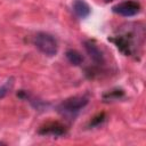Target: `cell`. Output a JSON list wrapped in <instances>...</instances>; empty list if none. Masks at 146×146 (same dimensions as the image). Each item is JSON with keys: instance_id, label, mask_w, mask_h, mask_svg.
<instances>
[{"instance_id": "obj_1", "label": "cell", "mask_w": 146, "mask_h": 146, "mask_svg": "<svg viewBox=\"0 0 146 146\" xmlns=\"http://www.w3.org/2000/svg\"><path fill=\"white\" fill-rule=\"evenodd\" d=\"M88 103H89V98L86 96H73L63 100L57 106V111L63 116L72 119L75 117L76 114L88 105Z\"/></svg>"}, {"instance_id": "obj_2", "label": "cell", "mask_w": 146, "mask_h": 146, "mask_svg": "<svg viewBox=\"0 0 146 146\" xmlns=\"http://www.w3.org/2000/svg\"><path fill=\"white\" fill-rule=\"evenodd\" d=\"M33 43L35 48L48 57H52L58 51V42L56 38L47 32H39L34 35Z\"/></svg>"}, {"instance_id": "obj_3", "label": "cell", "mask_w": 146, "mask_h": 146, "mask_svg": "<svg viewBox=\"0 0 146 146\" xmlns=\"http://www.w3.org/2000/svg\"><path fill=\"white\" fill-rule=\"evenodd\" d=\"M141 7L139 5V2L137 1H132V0H129V1H123V2H120L115 6L112 7V11L116 15H120V16H123V17H132V16H136L137 14H139Z\"/></svg>"}, {"instance_id": "obj_4", "label": "cell", "mask_w": 146, "mask_h": 146, "mask_svg": "<svg viewBox=\"0 0 146 146\" xmlns=\"http://www.w3.org/2000/svg\"><path fill=\"white\" fill-rule=\"evenodd\" d=\"M83 46H84V49H86L87 54L89 55V57L91 58V60L94 63H96L97 65H103L104 64V62H105L104 54L95 42H92L91 40H87V41L83 42Z\"/></svg>"}, {"instance_id": "obj_5", "label": "cell", "mask_w": 146, "mask_h": 146, "mask_svg": "<svg viewBox=\"0 0 146 146\" xmlns=\"http://www.w3.org/2000/svg\"><path fill=\"white\" fill-rule=\"evenodd\" d=\"M39 135L42 136H51V137H60L66 133V129L64 125L57 123V122H51L48 123L43 127H41L38 131Z\"/></svg>"}, {"instance_id": "obj_6", "label": "cell", "mask_w": 146, "mask_h": 146, "mask_svg": "<svg viewBox=\"0 0 146 146\" xmlns=\"http://www.w3.org/2000/svg\"><path fill=\"white\" fill-rule=\"evenodd\" d=\"M72 10L74 15L80 18H87L91 14V7L86 0H73L72 1Z\"/></svg>"}, {"instance_id": "obj_7", "label": "cell", "mask_w": 146, "mask_h": 146, "mask_svg": "<svg viewBox=\"0 0 146 146\" xmlns=\"http://www.w3.org/2000/svg\"><path fill=\"white\" fill-rule=\"evenodd\" d=\"M66 58H67V60H68L72 65H74V66L81 65V64L83 63V60H84L83 56H82L78 50H74V49H70V50L66 51Z\"/></svg>"}, {"instance_id": "obj_8", "label": "cell", "mask_w": 146, "mask_h": 146, "mask_svg": "<svg viewBox=\"0 0 146 146\" xmlns=\"http://www.w3.org/2000/svg\"><path fill=\"white\" fill-rule=\"evenodd\" d=\"M11 87H13V80L11 79L8 80L7 82H5L2 86H0V99L7 96V94L11 89Z\"/></svg>"}, {"instance_id": "obj_9", "label": "cell", "mask_w": 146, "mask_h": 146, "mask_svg": "<svg viewBox=\"0 0 146 146\" xmlns=\"http://www.w3.org/2000/svg\"><path fill=\"white\" fill-rule=\"evenodd\" d=\"M105 2H111V1H114V0H104Z\"/></svg>"}, {"instance_id": "obj_10", "label": "cell", "mask_w": 146, "mask_h": 146, "mask_svg": "<svg viewBox=\"0 0 146 146\" xmlns=\"http://www.w3.org/2000/svg\"><path fill=\"white\" fill-rule=\"evenodd\" d=\"M1 144H3V143H2V141H0V145H1Z\"/></svg>"}]
</instances>
